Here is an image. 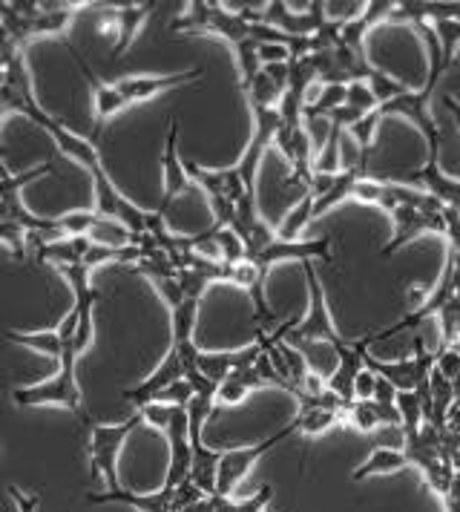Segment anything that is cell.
<instances>
[{
    "label": "cell",
    "instance_id": "cell-1",
    "mask_svg": "<svg viewBox=\"0 0 460 512\" xmlns=\"http://www.w3.org/2000/svg\"><path fill=\"white\" fill-rule=\"evenodd\" d=\"M78 351L72 349V340L64 346V354L58 360V372L52 374L49 380H41V383H32V386H18L12 392V400L26 409V406H61L72 415L84 420V423H92L84 412V397H81V386H78V374H75V366H78Z\"/></svg>",
    "mask_w": 460,
    "mask_h": 512
},
{
    "label": "cell",
    "instance_id": "cell-2",
    "mask_svg": "<svg viewBox=\"0 0 460 512\" xmlns=\"http://www.w3.org/2000/svg\"><path fill=\"white\" fill-rule=\"evenodd\" d=\"M305 268V282H308V314L305 320L294 323H285V326L274 328V334H265L271 340H282L288 346H297V343H328V346H340V334L331 323V314H328V300H325V291H322L320 277L314 274L311 262H302Z\"/></svg>",
    "mask_w": 460,
    "mask_h": 512
},
{
    "label": "cell",
    "instance_id": "cell-3",
    "mask_svg": "<svg viewBox=\"0 0 460 512\" xmlns=\"http://www.w3.org/2000/svg\"><path fill=\"white\" fill-rule=\"evenodd\" d=\"M141 415H133L124 423H90V469L92 478H104L110 492L121 489L118 484V458L127 438L133 435L141 423Z\"/></svg>",
    "mask_w": 460,
    "mask_h": 512
},
{
    "label": "cell",
    "instance_id": "cell-4",
    "mask_svg": "<svg viewBox=\"0 0 460 512\" xmlns=\"http://www.w3.org/2000/svg\"><path fill=\"white\" fill-rule=\"evenodd\" d=\"M297 423L291 420L285 429H279L276 435H271L268 441H259L253 443V446H236V449H222V458H219V469H216V495H222V498H230L236 487L245 481V475L251 472L253 464L262 458V455H268L271 449H274L276 443H282L285 438H291V435H297Z\"/></svg>",
    "mask_w": 460,
    "mask_h": 512
},
{
    "label": "cell",
    "instance_id": "cell-5",
    "mask_svg": "<svg viewBox=\"0 0 460 512\" xmlns=\"http://www.w3.org/2000/svg\"><path fill=\"white\" fill-rule=\"evenodd\" d=\"M417 354L409 360H380L374 354H366L363 363H366L368 372H374L377 377L389 380L397 392H417L420 386L429 383V374L435 369V354L423 349V343L417 340Z\"/></svg>",
    "mask_w": 460,
    "mask_h": 512
},
{
    "label": "cell",
    "instance_id": "cell-6",
    "mask_svg": "<svg viewBox=\"0 0 460 512\" xmlns=\"http://www.w3.org/2000/svg\"><path fill=\"white\" fill-rule=\"evenodd\" d=\"M322 21H325L322 0L320 3H308L305 12H294L288 3L274 0V3H265L259 24L271 26V29L282 32V35H291V38H311L322 26Z\"/></svg>",
    "mask_w": 460,
    "mask_h": 512
},
{
    "label": "cell",
    "instance_id": "cell-7",
    "mask_svg": "<svg viewBox=\"0 0 460 512\" xmlns=\"http://www.w3.org/2000/svg\"><path fill=\"white\" fill-rule=\"evenodd\" d=\"M202 75H205V70H184L173 72V75H127V78L113 81V87L124 95L127 104H141V101H150V98L167 93V90H173V87L193 84V81H199Z\"/></svg>",
    "mask_w": 460,
    "mask_h": 512
},
{
    "label": "cell",
    "instance_id": "cell-8",
    "mask_svg": "<svg viewBox=\"0 0 460 512\" xmlns=\"http://www.w3.org/2000/svg\"><path fill=\"white\" fill-rule=\"evenodd\" d=\"M311 262V259H325V262H334V254H331V236H320V239H297V242H282L276 239L271 242L262 254L256 256L253 262L259 265V271H271V265L276 262Z\"/></svg>",
    "mask_w": 460,
    "mask_h": 512
},
{
    "label": "cell",
    "instance_id": "cell-9",
    "mask_svg": "<svg viewBox=\"0 0 460 512\" xmlns=\"http://www.w3.org/2000/svg\"><path fill=\"white\" fill-rule=\"evenodd\" d=\"M75 326H78V314L72 308L55 328H44V331H6V340L15 343V346H23V349L38 351L44 357H52V360H61L64 346L75 337Z\"/></svg>",
    "mask_w": 460,
    "mask_h": 512
},
{
    "label": "cell",
    "instance_id": "cell-10",
    "mask_svg": "<svg viewBox=\"0 0 460 512\" xmlns=\"http://www.w3.org/2000/svg\"><path fill=\"white\" fill-rule=\"evenodd\" d=\"M394 222V236L389 245H383V256L397 254L403 245H409L420 233H446V222H443V210L440 213H426V210L414 208H397L391 213Z\"/></svg>",
    "mask_w": 460,
    "mask_h": 512
},
{
    "label": "cell",
    "instance_id": "cell-11",
    "mask_svg": "<svg viewBox=\"0 0 460 512\" xmlns=\"http://www.w3.org/2000/svg\"><path fill=\"white\" fill-rule=\"evenodd\" d=\"M161 176H164V199H161L159 213H164L179 196H184L193 187L187 173H184V162L179 159V121L176 118H170V133H167V141H164Z\"/></svg>",
    "mask_w": 460,
    "mask_h": 512
},
{
    "label": "cell",
    "instance_id": "cell-12",
    "mask_svg": "<svg viewBox=\"0 0 460 512\" xmlns=\"http://www.w3.org/2000/svg\"><path fill=\"white\" fill-rule=\"evenodd\" d=\"M182 377H184L182 357H179V351L170 346V351L164 354V360L156 366V372L150 374V377H144V380H141L138 386H133V389H127V392H124V400H130L133 406L144 409V406H147V403H153V400H156L167 386H173V383H176V380H182Z\"/></svg>",
    "mask_w": 460,
    "mask_h": 512
},
{
    "label": "cell",
    "instance_id": "cell-13",
    "mask_svg": "<svg viewBox=\"0 0 460 512\" xmlns=\"http://www.w3.org/2000/svg\"><path fill=\"white\" fill-rule=\"evenodd\" d=\"M67 49L75 55V61H78V67L84 72V78H87V84H90V93H92V118L98 121V124H107L110 118H115L121 110H127L130 104L124 101V95L118 93L113 87V81H104V78H98L92 67L81 58V52H75L72 44H67Z\"/></svg>",
    "mask_w": 460,
    "mask_h": 512
},
{
    "label": "cell",
    "instance_id": "cell-14",
    "mask_svg": "<svg viewBox=\"0 0 460 512\" xmlns=\"http://www.w3.org/2000/svg\"><path fill=\"white\" fill-rule=\"evenodd\" d=\"M173 498L176 489L161 487L159 492H127V489H115V492H90L87 504H124L138 512H173Z\"/></svg>",
    "mask_w": 460,
    "mask_h": 512
},
{
    "label": "cell",
    "instance_id": "cell-15",
    "mask_svg": "<svg viewBox=\"0 0 460 512\" xmlns=\"http://www.w3.org/2000/svg\"><path fill=\"white\" fill-rule=\"evenodd\" d=\"M406 182L409 185H423L426 193H432L437 202H443L446 208L460 210V179H449L437 162H426L420 170L409 173Z\"/></svg>",
    "mask_w": 460,
    "mask_h": 512
},
{
    "label": "cell",
    "instance_id": "cell-16",
    "mask_svg": "<svg viewBox=\"0 0 460 512\" xmlns=\"http://www.w3.org/2000/svg\"><path fill=\"white\" fill-rule=\"evenodd\" d=\"M115 18H118V38L110 47V58H121L127 49L133 47V41L138 38V29L147 24L153 3H124V6H113Z\"/></svg>",
    "mask_w": 460,
    "mask_h": 512
},
{
    "label": "cell",
    "instance_id": "cell-17",
    "mask_svg": "<svg viewBox=\"0 0 460 512\" xmlns=\"http://www.w3.org/2000/svg\"><path fill=\"white\" fill-rule=\"evenodd\" d=\"M265 386V380L259 377L256 369H236V372H230L222 383H219V392H216V403H222V406H236V403H242L245 397L251 395L253 389H262Z\"/></svg>",
    "mask_w": 460,
    "mask_h": 512
},
{
    "label": "cell",
    "instance_id": "cell-18",
    "mask_svg": "<svg viewBox=\"0 0 460 512\" xmlns=\"http://www.w3.org/2000/svg\"><path fill=\"white\" fill-rule=\"evenodd\" d=\"M403 466H409L406 461V455L400 452V449H391V446H377L374 452H371V458H368L366 464L360 466V469H354V481H368V478H374V475H391V472H400Z\"/></svg>",
    "mask_w": 460,
    "mask_h": 512
},
{
    "label": "cell",
    "instance_id": "cell-19",
    "mask_svg": "<svg viewBox=\"0 0 460 512\" xmlns=\"http://www.w3.org/2000/svg\"><path fill=\"white\" fill-rule=\"evenodd\" d=\"M351 199H357V202H363V205H374V208L389 210V213L397 210L394 185H391V182H374V179H366V176L354 182Z\"/></svg>",
    "mask_w": 460,
    "mask_h": 512
},
{
    "label": "cell",
    "instance_id": "cell-20",
    "mask_svg": "<svg viewBox=\"0 0 460 512\" xmlns=\"http://www.w3.org/2000/svg\"><path fill=\"white\" fill-rule=\"evenodd\" d=\"M133 236L136 233L127 231L121 222L107 219V216H98L92 231L87 233V239H90L92 245H104V248H127V245H133Z\"/></svg>",
    "mask_w": 460,
    "mask_h": 512
},
{
    "label": "cell",
    "instance_id": "cell-21",
    "mask_svg": "<svg viewBox=\"0 0 460 512\" xmlns=\"http://www.w3.org/2000/svg\"><path fill=\"white\" fill-rule=\"evenodd\" d=\"M311 210H314V196H311V193H305L297 205L288 210L285 222H282V225H279V231H276V239H282V242H297L299 233L305 231V225L311 222Z\"/></svg>",
    "mask_w": 460,
    "mask_h": 512
},
{
    "label": "cell",
    "instance_id": "cell-22",
    "mask_svg": "<svg viewBox=\"0 0 460 512\" xmlns=\"http://www.w3.org/2000/svg\"><path fill=\"white\" fill-rule=\"evenodd\" d=\"M274 498V487L265 484V487L256 489V495L251 498H242V501H233V498H222V495H210L213 501V512H262Z\"/></svg>",
    "mask_w": 460,
    "mask_h": 512
},
{
    "label": "cell",
    "instance_id": "cell-23",
    "mask_svg": "<svg viewBox=\"0 0 460 512\" xmlns=\"http://www.w3.org/2000/svg\"><path fill=\"white\" fill-rule=\"evenodd\" d=\"M196 317H199V300H184L179 308L170 311V323H173V343H170V346L193 343Z\"/></svg>",
    "mask_w": 460,
    "mask_h": 512
},
{
    "label": "cell",
    "instance_id": "cell-24",
    "mask_svg": "<svg viewBox=\"0 0 460 512\" xmlns=\"http://www.w3.org/2000/svg\"><path fill=\"white\" fill-rule=\"evenodd\" d=\"M343 415H337V412H331V409H299L297 423L299 435H308V438H317L322 432H328L334 423H340Z\"/></svg>",
    "mask_w": 460,
    "mask_h": 512
},
{
    "label": "cell",
    "instance_id": "cell-25",
    "mask_svg": "<svg viewBox=\"0 0 460 512\" xmlns=\"http://www.w3.org/2000/svg\"><path fill=\"white\" fill-rule=\"evenodd\" d=\"M397 412H400L403 438H412L423 429V406L417 392H397Z\"/></svg>",
    "mask_w": 460,
    "mask_h": 512
},
{
    "label": "cell",
    "instance_id": "cell-26",
    "mask_svg": "<svg viewBox=\"0 0 460 512\" xmlns=\"http://www.w3.org/2000/svg\"><path fill=\"white\" fill-rule=\"evenodd\" d=\"M345 104V87L343 84H328L322 95L314 104H305L302 110V121H317V118H328L337 107Z\"/></svg>",
    "mask_w": 460,
    "mask_h": 512
},
{
    "label": "cell",
    "instance_id": "cell-27",
    "mask_svg": "<svg viewBox=\"0 0 460 512\" xmlns=\"http://www.w3.org/2000/svg\"><path fill=\"white\" fill-rule=\"evenodd\" d=\"M345 420H348L354 429H360V432H374L377 426H383V423H380V415H377L374 400H351L348 409H345Z\"/></svg>",
    "mask_w": 460,
    "mask_h": 512
},
{
    "label": "cell",
    "instance_id": "cell-28",
    "mask_svg": "<svg viewBox=\"0 0 460 512\" xmlns=\"http://www.w3.org/2000/svg\"><path fill=\"white\" fill-rule=\"evenodd\" d=\"M55 167H52V162H44L38 164V167H32V170H26V173H12L9 179H3L0 182V202L3 199H9V196H21V190L29 182H35V179H41V176H46V173H52Z\"/></svg>",
    "mask_w": 460,
    "mask_h": 512
},
{
    "label": "cell",
    "instance_id": "cell-29",
    "mask_svg": "<svg viewBox=\"0 0 460 512\" xmlns=\"http://www.w3.org/2000/svg\"><path fill=\"white\" fill-rule=\"evenodd\" d=\"M210 233H213V242H216L219 256H222L225 265H233V262L245 259V245L230 228H210Z\"/></svg>",
    "mask_w": 460,
    "mask_h": 512
},
{
    "label": "cell",
    "instance_id": "cell-30",
    "mask_svg": "<svg viewBox=\"0 0 460 512\" xmlns=\"http://www.w3.org/2000/svg\"><path fill=\"white\" fill-rule=\"evenodd\" d=\"M98 213L95 210H69L64 216H55L58 228L64 231V236H87L95 225Z\"/></svg>",
    "mask_w": 460,
    "mask_h": 512
},
{
    "label": "cell",
    "instance_id": "cell-31",
    "mask_svg": "<svg viewBox=\"0 0 460 512\" xmlns=\"http://www.w3.org/2000/svg\"><path fill=\"white\" fill-rule=\"evenodd\" d=\"M432 29H435L437 44L443 49V55L455 64V52H458L460 47V21L440 18V21H432Z\"/></svg>",
    "mask_w": 460,
    "mask_h": 512
},
{
    "label": "cell",
    "instance_id": "cell-32",
    "mask_svg": "<svg viewBox=\"0 0 460 512\" xmlns=\"http://www.w3.org/2000/svg\"><path fill=\"white\" fill-rule=\"evenodd\" d=\"M345 104H348L351 110L363 113V116L374 113V110L380 107V101L374 98V93H371V87H368L366 81H354V84L345 87Z\"/></svg>",
    "mask_w": 460,
    "mask_h": 512
},
{
    "label": "cell",
    "instance_id": "cell-33",
    "mask_svg": "<svg viewBox=\"0 0 460 512\" xmlns=\"http://www.w3.org/2000/svg\"><path fill=\"white\" fill-rule=\"evenodd\" d=\"M363 9H366V3H357V0H340V3H331V0H328V3H322L325 21L340 26H345L348 21H354V18H360Z\"/></svg>",
    "mask_w": 460,
    "mask_h": 512
},
{
    "label": "cell",
    "instance_id": "cell-34",
    "mask_svg": "<svg viewBox=\"0 0 460 512\" xmlns=\"http://www.w3.org/2000/svg\"><path fill=\"white\" fill-rule=\"evenodd\" d=\"M179 277V285H182V294L184 300H199L202 303V297H205V291L213 285V280L202 274V271H193V268H184L176 274Z\"/></svg>",
    "mask_w": 460,
    "mask_h": 512
},
{
    "label": "cell",
    "instance_id": "cell-35",
    "mask_svg": "<svg viewBox=\"0 0 460 512\" xmlns=\"http://www.w3.org/2000/svg\"><path fill=\"white\" fill-rule=\"evenodd\" d=\"M0 245H6L18 259H26V231L15 222H0Z\"/></svg>",
    "mask_w": 460,
    "mask_h": 512
},
{
    "label": "cell",
    "instance_id": "cell-36",
    "mask_svg": "<svg viewBox=\"0 0 460 512\" xmlns=\"http://www.w3.org/2000/svg\"><path fill=\"white\" fill-rule=\"evenodd\" d=\"M435 369L443 374L449 383H452L455 377H460V349L458 346H455V349H437Z\"/></svg>",
    "mask_w": 460,
    "mask_h": 512
},
{
    "label": "cell",
    "instance_id": "cell-37",
    "mask_svg": "<svg viewBox=\"0 0 460 512\" xmlns=\"http://www.w3.org/2000/svg\"><path fill=\"white\" fill-rule=\"evenodd\" d=\"M138 415L147 420L153 429L164 432L170 426V418H173V406H167V403H147L144 409H138Z\"/></svg>",
    "mask_w": 460,
    "mask_h": 512
},
{
    "label": "cell",
    "instance_id": "cell-38",
    "mask_svg": "<svg viewBox=\"0 0 460 512\" xmlns=\"http://www.w3.org/2000/svg\"><path fill=\"white\" fill-rule=\"evenodd\" d=\"M256 55H259V64H288L291 61V49L285 44H259L256 47Z\"/></svg>",
    "mask_w": 460,
    "mask_h": 512
},
{
    "label": "cell",
    "instance_id": "cell-39",
    "mask_svg": "<svg viewBox=\"0 0 460 512\" xmlns=\"http://www.w3.org/2000/svg\"><path fill=\"white\" fill-rule=\"evenodd\" d=\"M443 222H446V236H449V251L460 254V210L443 208Z\"/></svg>",
    "mask_w": 460,
    "mask_h": 512
},
{
    "label": "cell",
    "instance_id": "cell-40",
    "mask_svg": "<svg viewBox=\"0 0 460 512\" xmlns=\"http://www.w3.org/2000/svg\"><path fill=\"white\" fill-rule=\"evenodd\" d=\"M6 492H9V498L15 501L18 512H35L38 510V504H41V495H35V492H23V489L18 487H9Z\"/></svg>",
    "mask_w": 460,
    "mask_h": 512
},
{
    "label": "cell",
    "instance_id": "cell-41",
    "mask_svg": "<svg viewBox=\"0 0 460 512\" xmlns=\"http://www.w3.org/2000/svg\"><path fill=\"white\" fill-rule=\"evenodd\" d=\"M374 386H377V374L363 369V372L357 374V383H354V400H371L374 397Z\"/></svg>",
    "mask_w": 460,
    "mask_h": 512
},
{
    "label": "cell",
    "instance_id": "cell-42",
    "mask_svg": "<svg viewBox=\"0 0 460 512\" xmlns=\"http://www.w3.org/2000/svg\"><path fill=\"white\" fill-rule=\"evenodd\" d=\"M9 176H12V173H9V167H6L3 156H0V182H3V179H9Z\"/></svg>",
    "mask_w": 460,
    "mask_h": 512
},
{
    "label": "cell",
    "instance_id": "cell-43",
    "mask_svg": "<svg viewBox=\"0 0 460 512\" xmlns=\"http://www.w3.org/2000/svg\"><path fill=\"white\" fill-rule=\"evenodd\" d=\"M452 116H455V113H452ZM455 121H458V130H460V116H455Z\"/></svg>",
    "mask_w": 460,
    "mask_h": 512
},
{
    "label": "cell",
    "instance_id": "cell-44",
    "mask_svg": "<svg viewBox=\"0 0 460 512\" xmlns=\"http://www.w3.org/2000/svg\"><path fill=\"white\" fill-rule=\"evenodd\" d=\"M0 458H3V449H0Z\"/></svg>",
    "mask_w": 460,
    "mask_h": 512
}]
</instances>
